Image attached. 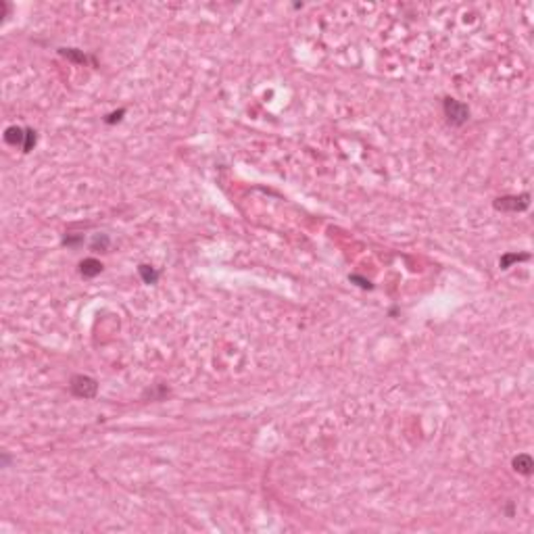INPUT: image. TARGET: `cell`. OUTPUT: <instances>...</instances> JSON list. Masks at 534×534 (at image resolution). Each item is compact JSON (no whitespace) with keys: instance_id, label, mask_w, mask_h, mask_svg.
<instances>
[{"instance_id":"6","label":"cell","mask_w":534,"mask_h":534,"mask_svg":"<svg viewBox=\"0 0 534 534\" xmlns=\"http://www.w3.org/2000/svg\"><path fill=\"white\" fill-rule=\"evenodd\" d=\"M511 465H514V470L518 474H522V476H532V472H534V461H532V457L528 453L516 455L514 459H511Z\"/></svg>"},{"instance_id":"8","label":"cell","mask_w":534,"mask_h":534,"mask_svg":"<svg viewBox=\"0 0 534 534\" xmlns=\"http://www.w3.org/2000/svg\"><path fill=\"white\" fill-rule=\"evenodd\" d=\"M138 274H140L144 284H157V280H159V272L154 270L152 265H146V263L138 265Z\"/></svg>"},{"instance_id":"3","label":"cell","mask_w":534,"mask_h":534,"mask_svg":"<svg viewBox=\"0 0 534 534\" xmlns=\"http://www.w3.org/2000/svg\"><path fill=\"white\" fill-rule=\"evenodd\" d=\"M69 390L77 398H94L98 394V382L94 380L92 376L75 373V376H71V380H69Z\"/></svg>"},{"instance_id":"15","label":"cell","mask_w":534,"mask_h":534,"mask_svg":"<svg viewBox=\"0 0 534 534\" xmlns=\"http://www.w3.org/2000/svg\"><path fill=\"white\" fill-rule=\"evenodd\" d=\"M507 516H509V518H514V503H509V505H507Z\"/></svg>"},{"instance_id":"10","label":"cell","mask_w":534,"mask_h":534,"mask_svg":"<svg viewBox=\"0 0 534 534\" xmlns=\"http://www.w3.org/2000/svg\"><path fill=\"white\" fill-rule=\"evenodd\" d=\"M36 142H38V134H36L32 127H28V138H25V144H23V150H21V152L28 154V152L36 146Z\"/></svg>"},{"instance_id":"12","label":"cell","mask_w":534,"mask_h":534,"mask_svg":"<svg viewBox=\"0 0 534 534\" xmlns=\"http://www.w3.org/2000/svg\"><path fill=\"white\" fill-rule=\"evenodd\" d=\"M82 242H84V236H82V234H75V236L67 234V236L63 238V247H77V244H82Z\"/></svg>"},{"instance_id":"7","label":"cell","mask_w":534,"mask_h":534,"mask_svg":"<svg viewBox=\"0 0 534 534\" xmlns=\"http://www.w3.org/2000/svg\"><path fill=\"white\" fill-rule=\"evenodd\" d=\"M530 259V253H505L501 259H499V267L501 270H509L514 263H520V261H528Z\"/></svg>"},{"instance_id":"4","label":"cell","mask_w":534,"mask_h":534,"mask_svg":"<svg viewBox=\"0 0 534 534\" xmlns=\"http://www.w3.org/2000/svg\"><path fill=\"white\" fill-rule=\"evenodd\" d=\"M25 138H28V127H19V125H11L5 129V142L9 146H19L23 150V144H25Z\"/></svg>"},{"instance_id":"11","label":"cell","mask_w":534,"mask_h":534,"mask_svg":"<svg viewBox=\"0 0 534 534\" xmlns=\"http://www.w3.org/2000/svg\"><path fill=\"white\" fill-rule=\"evenodd\" d=\"M92 249L94 251H106L109 249V236L106 234H100V236H96L94 240H92Z\"/></svg>"},{"instance_id":"9","label":"cell","mask_w":534,"mask_h":534,"mask_svg":"<svg viewBox=\"0 0 534 534\" xmlns=\"http://www.w3.org/2000/svg\"><path fill=\"white\" fill-rule=\"evenodd\" d=\"M59 55H63V57H67L69 61H75V63H88L90 59H88L82 50H77V48H59Z\"/></svg>"},{"instance_id":"14","label":"cell","mask_w":534,"mask_h":534,"mask_svg":"<svg viewBox=\"0 0 534 534\" xmlns=\"http://www.w3.org/2000/svg\"><path fill=\"white\" fill-rule=\"evenodd\" d=\"M349 280H351V282H357V286H361V288H367V290H371V288H373V284H371L369 280H365V278H361V276H357V274H353Z\"/></svg>"},{"instance_id":"13","label":"cell","mask_w":534,"mask_h":534,"mask_svg":"<svg viewBox=\"0 0 534 534\" xmlns=\"http://www.w3.org/2000/svg\"><path fill=\"white\" fill-rule=\"evenodd\" d=\"M123 115H125V109H119V111H115V113H111V115H106V117H104V123H106V125H113V123H119V121L123 119Z\"/></svg>"},{"instance_id":"2","label":"cell","mask_w":534,"mask_h":534,"mask_svg":"<svg viewBox=\"0 0 534 534\" xmlns=\"http://www.w3.org/2000/svg\"><path fill=\"white\" fill-rule=\"evenodd\" d=\"M442 111H444V117L447 121L455 127H461L470 121V106L465 102L457 100V98H444L442 100Z\"/></svg>"},{"instance_id":"5","label":"cell","mask_w":534,"mask_h":534,"mask_svg":"<svg viewBox=\"0 0 534 534\" xmlns=\"http://www.w3.org/2000/svg\"><path fill=\"white\" fill-rule=\"evenodd\" d=\"M102 270H104L102 263H100L98 259H94V257H88V259H84V261L79 263V274H82V278H86V280L96 278Z\"/></svg>"},{"instance_id":"1","label":"cell","mask_w":534,"mask_h":534,"mask_svg":"<svg viewBox=\"0 0 534 534\" xmlns=\"http://www.w3.org/2000/svg\"><path fill=\"white\" fill-rule=\"evenodd\" d=\"M530 207V194L522 192V194H507V196H499L493 200V209L501 211V213H522Z\"/></svg>"}]
</instances>
